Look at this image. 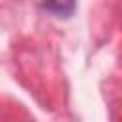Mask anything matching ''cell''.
<instances>
[{
  "mask_svg": "<svg viewBox=\"0 0 122 122\" xmlns=\"http://www.w3.org/2000/svg\"><path fill=\"white\" fill-rule=\"evenodd\" d=\"M44 11L55 15V17H71L76 8V0H34Z\"/></svg>",
  "mask_w": 122,
  "mask_h": 122,
  "instance_id": "1",
  "label": "cell"
}]
</instances>
